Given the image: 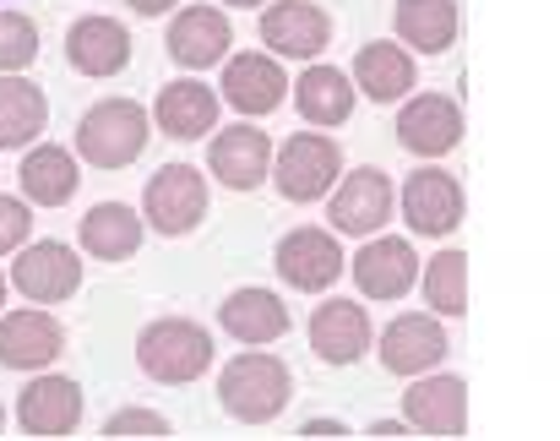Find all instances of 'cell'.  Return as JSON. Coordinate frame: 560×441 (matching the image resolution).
<instances>
[{
    "instance_id": "d4e9b609",
    "label": "cell",
    "mask_w": 560,
    "mask_h": 441,
    "mask_svg": "<svg viewBox=\"0 0 560 441\" xmlns=\"http://www.w3.org/2000/svg\"><path fill=\"white\" fill-rule=\"evenodd\" d=\"M354 98H360V88L343 66H305L294 77V109L305 115V126H322V131L343 126L354 115Z\"/></svg>"
},
{
    "instance_id": "5b68a950",
    "label": "cell",
    "mask_w": 560,
    "mask_h": 441,
    "mask_svg": "<svg viewBox=\"0 0 560 441\" xmlns=\"http://www.w3.org/2000/svg\"><path fill=\"white\" fill-rule=\"evenodd\" d=\"M272 267H278V278H283L289 289L322 294V289H332V283L349 272V256H343L338 234H327V229H316V223H300V229H289V234L278 240Z\"/></svg>"
},
{
    "instance_id": "8fae6325",
    "label": "cell",
    "mask_w": 560,
    "mask_h": 441,
    "mask_svg": "<svg viewBox=\"0 0 560 441\" xmlns=\"http://www.w3.org/2000/svg\"><path fill=\"white\" fill-rule=\"evenodd\" d=\"M11 283L33 305H60L82 289V262L66 240H27L11 262Z\"/></svg>"
},
{
    "instance_id": "2e32d148",
    "label": "cell",
    "mask_w": 560,
    "mask_h": 441,
    "mask_svg": "<svg viewBox=\"0 0 560 441\" xmlns=\"http://www.w3.org/2000/svg\"><path fill=\"white\" fill-rule=\"evenodd\" d=\"M349 272L360 283V294L371 300H402L419 278V256H413V240L402 234H371L360 245V256H349Z\"/></svg>"
},
{
    "instance_id": "f35d334b",
    "label": "cell",
    "mask_w": 560,
    "mask_h": 441,
    "mask_svg": "<svg viewBox=\"0 0 560 441\" xmlns=\"http://www.w3.org/2000/svg\"><path fill=\"white\" fill-rule=\"evenodd\" d=\"M0 426H5V409H0Z\"/></svg>"
},
{
    "instance_id": "8d00e7d4",
    "label": "cell",
    "mask_w": 560,
    "mask_h": 441,
    "mask_svg": "<svg viewBox=\"0 0 560 441\" xmlns=\"http://www.w3.org/2000/svg\"><path fill=\"white\" fill-rule=\"evenodd\" d=\"M229 11H256V5H267V0H223Z\"/></svg>"
},
{
    "instance_id": "30bf717a",
    "label": "cell",
    "mask_w": 560,
    "mask_h": 441,
    "mask_svg": "<svg viewBox=\"0 0 560 441\" xmlns=\"http://www.w3.org/2000/svg\"><path fill=\"white\" fill-rule=\"evenodd\" d=\"M256 33L278 60H316L332 44V16L316 0H267Z\"/></svg>"
},
{
    "instance_id": "cb8c5ba5",
    "label": "cell",
    "mask_w": 560,
    "mask_h": 441,
    "mask_svg": "<svg viewBox=\"0 0 560 441\" xmlns=\"http://www.w3.org/2000/svg\"><path fill=\"white\" fill-rule=\"evenodd\" d=\"M354 88L371 98V104H397L419 88V71H413V49L408 44H386V38H371L360 44L354 55Z\"/></svg>"
},
{
    "instance_id": "d6986e66",
    "label": "cell",
    "mask_w": 560,
    "mask_h": 441,
    "mask_svg": "<svg viewBox=\"0 0 560 441\" xmlns=\"http://www.w3.org/2000/svg\"><path fill=\"white\" fill-rule=\"evenodd\" d=\"M66 60L77 77H120L131 66V33L115 16H77L66 27Z\"/></svg>"
},
{
    "instance_id": "4fadbf2b",
    "label": "cell",
    "mask_w": 560,
    "mask_h": 441,
    "mask_svg": "<svg viewBox=\"0 0 560 441\" xmlns=\"http://www.w3.org/2000/svg\"><path fill=\"white\" fill-rule=\"evenodd\" d=\"M289 88H294V82L283 77L278 55H267V49H245V55L223 60V82H218L223 104H229L240 120L272 115V109L283 104V93H289Z\"/></svg>"
},
{
    "instance_id": "9c48e42d",
    "label": "cell",
    "mask_w": 560,
    "mask_h": 441,
    "mask_svg": "<svg viewBox=\"0 0 560 441\" xmlns=\"http://www.w3.org/2000/svg\"><path fill=\"white\" fill-rule=\"evenodd\" d=\"M446 327H441V316L430 311H408V316H392L381 333H375V355H381V365L392 371V376H424V371H435L441 360H446Z\"/></svg>"
},
{
    "instance_id": "4dcf8cb0",
    "label": "cell",
    "mask_w": 560,
    "mask_h": 441,
    "mask_svg": "<svg viewBox=\"0 0 560 441\" xmlns=\"http://www.w3.org/2000/svg\"><path fill=\"white\" fill-rule=\"evenodd\" d=\"M38 60V22L0 5V71H27Z\"/></svg>"
},
{
    "instance_id": "5bb4252c",
    "label": "cell",
    "mask_w": 560,
    "mask_h": 441,
    "mask_svg": "<svg viewBox=\"0 0 560 441\" xmlns=\"http://www.w3.org/2000/svg\"><path fill=\"white\" fill-rule=\"evenodd\" d=\"M397 142L413 159H446L463 142V109L446 93H413L397 109Z\"/></svg>"
},
{
    "instance_id": "603a6c76",
    "label": "cell",
    "mask_w": 560,
    "mask_h": 441,
    "mask_svg": "<svg viewBox=\"0 0 560 441\" xmlns=\"http://www.w3.org/2000/svg\"><path fill=\"white\" fill-rule=\"evenodd\" d=\"M153 120H159V131L175 137V142H196V137L218 131V88H207V82H196V77L164 82L159 98H153Z\"/></svg>"
},
{
    "instance_id": "83f0119b",
    "label": "cell",
    "mask_w": 560,
    "mask_h": 441,
    "mask_svg": "<svg viewBox=\"0 0 560 441\" xmlns=\"http://www.w3.org/2000/svg\"><path fill=\"white\" fill-rule=\"evenodd\" d=\"M392 27H397V44H413L419 55H446L457 44L463 5L457 0H397Z\"/></svg>"
},
{
    "instance_id": "f1b7e54d",
    "label": "cell",
    "mask_w": 560,
    "mask_h": 441,
    "mask_svg": "<svg viewBox=\"0 0 560 441\" xmlns=\"http://www.w3.org/2000/svg\"><path fill=\"white\" fill-rule=\"evenodd\" d=\"M49 126V98L22 71H0V148L22 153Z\"/></svg>"
},
{
    "instance_id": "ffe728a7",
    "label": "cell",
    "mask_w": 560,
    "mask_h": 441,
    "mask_svg": "<svg viewBox=\"0 0 560 441\" xmlns=\"http://www.w3.org/2000/svg\"><path fill=\"white\" fill-rule=\"evenodd\" d=\"M16 420L27 437H71L82 426V387L71 376L38 371L16 398Z\"/></svg>"
},
{
    "instance_id": "52a82bcc",
    "label": "cell",
    "mask_w": 560,
    "mask_h": 441,
    "mask_svg": "<svg viewBox=\"0 0 560 441\" xmlns=\"http://www.w3.org/2000/svg\"><path fill=\"white\" fill-rule=\"evenodd\" d=\"M397 213V192H392V175L375 170V164H360V170H343V181L332 186V202H327V219L338 234H360L371 240L381 234Z\"/></svg>"
},
{
    "instance_id": "d590c367",
    "label": "cell",
    "mask_w": 560,
    "mask_h": 441,
    "mask_svg": "<svg viewBox=\"0 0 560 441\" xmlns=\"http://www.w3.org/2000/svg\"><path fill=\"white\" fill-rule=\"evenodd\" d=\"M126 5H131L137 16H164V11H175L180 0H126Z\"/></svg>"
},
{
    "instance_id": "1f68e13d",
    "label": "cell",
    "mask_w": 560,
    "mask_h": 441,
    "mask_svg": "<svg viewBox=\"0 0 560 441\" xmlns=\"http://www.w3.org/2000/svg\"><path fill=\"white\" fill-rule=\"evenodd\" d=\"M33 234V202L27 197H0V256H16Z\"/></svg>"
},
{
    "instance_id": "6da1fadb",
    "label": "cell",
    "mask_w": 560,
    "mask_h": 441,
    "mask_svg": "<svg viewBox=\"0 0 560 441\" xmlns=\"http://www.w3.org/2000/svg\"><path fill=\"white\" fill-rule=\"evenodd\" d=\"M289 398H294V376H289V365H283L278 355H267V349H245L240 360H229V365L218 371V404H223V415L240 420V426H267V420H278V415L289 409Z\"/></svg>"
},
{
    "instance_id": "7402d4cb",
    "label": "cell",
    "mask_w": 560,
    "mask_h": 441,
    "mask_svg": "<svg viewBox=\"0 0 560 441\" xmlns=\"http://www.w3.org/2000/svg\"><path fill=\"white\" fill-rule=\"evenodd\" d=\"M218 327H223L229 338H240L245 349H267V344L289 338V305H283V294L250 283V289H234V294L218 305Z\"/></svg>"
},
{
    "instance_id": "3957f363",
    "label": "cell",
    "mask_w": 560,
    "mask_h": 441,
    "mask_svg": "<svg viewBox=\"0 0 560 441\" xmlns=\"http://www.w3.org/2000/svg\"><path fill=\"white\" fill-rule=\"evenodd\" d=\"M137 365L164 387H190L196 376L212 371V333L186 316H159L137 333Z\"/></svg>"
},
{
    "instance_id": "f546056e",
    "label": "cell",
    "mask_w": 560,
    "mask_h": 441,
    "mask_svg": "<svg viewBox=\"0 0 560 441\" xmlns=\"http://www.w3.org/2000/svg\"><path fill=\"white\" fill-rule=\"evenodd\" d=\"M419 289H424V305L435 316H468V256L463 251H435L424 267H419Z\"/></svg>"
},
{
    "instance_id": "44dd1931",
    "label": "cell",
    "mask_w": 560,
    "mask_h": 441,
    "mask_svg": "<svg viewBox=\"0 0 560 441\" xmlns=\"http://www.w3.org/2000/svg\"><path fill=\"white\" fill-rule=\"evenodd\" d=\"M66 355V327L49 311H5L0 316V365L5 371H49Z\"/></svg>"
},
{
    "instance_id": "484cf974",
    "label": "cell",
    "mask_w": 560,
    "mask_h": 441,
    "mask_svg": "<svg viewBox=\"0 0 560 441\" xmlns=\"http://www.w3.org/2000/svg\"><path fill=\"white\" fill-rule=\"evenodd\" d=\"M142 234H148V219L126 202H98L77 223V240L93 262H131L142 251Z\"/></svg>"
},
{
    "instance_id": "e0dca14e",
    "label": "cell",
    "mask_w": 560,
    "mask_h": 441,
    "mask_svg": "<svg viewBox=\"0 0 560 441\" xmlns=\"http://www.w3.org/2000/svg\"><path fill=\"white\" fill-rule=\"evenodd\" d=\"M365 349H371V311L360 300L332 294L311 311V355L322 365H354Z\"/></svg>"
},
{
    "instance_id": "277c9868",
    "label": "cell",
    "mask_w": 560,
    "mask_h": 441,
    "mask_svg": "<svg viewBox=\"0 0 560 441\" xmlns=\"http://www.w3.org/2000/svg\"><path fill=\"white\" fill-rule=\"evenodd\" d=\"M343 181V148L327 131H294L278 153H272V186L283 202H322L332 186Z\"/></svg>"
},
{
    "instance_id": "836d02e7",
    "label": "cell",
    "mask_w": 560,
    "mask_h": 441,
    "mask_svg": "<svg viewBox=\"0 0 560 441\" xmlns=\"http://www.w3.org/2000/svg\"><path fill=\"white\" fill-rule=\"evenodd\" d=\"M300 437H316V441H338V437H354L343 420H305L300 426Z\"/></svg>"
},
{
    "instance_id": "e575fe53",
    "label": "cell",
    "mask_w": 560,
    "mask_h": 441,
    "mask_svg": "<svg viewBox=\"0 0 560 441\" xmlns=\"http://www.w3.org/2000/svg\"><path fill=\"white\" fill-rule=\"evenodd\" d=\"M408 431H413L408 420H375L371 426V437H381V441H397V437H408Z\"/></svg>"
},
{
    "instance_id": "4316f807",
    "label": "cell",
    "mask_w": 560,
    "mask_h": 441,
    "mask_svg": "<svg viewBox=\"0 0 560 441\" xmlns=\"http://www.w3.org/2000/svg\"><path fill=\"white\" fill-rule=\"evenodd\" d=\"M16 181H22V197L33 208H66L77 197V186H82V170H77V153H66L55 142H38V148H27Z\"/></svg>"
},
{
    "instance_id": "ba28073f",
    "label": "cell",
    "mask_w": 560,
    "mask_h": 441,
    "mask_svg": "<svg viewBox=\"0 0 560 441\" xmlns=\"http://www.w3.org/2000/svg\"><path fill=\"white\" fill-rule=\"evenodd\" d=\"M397 208H402V223H408L413 234H424V240H446V234L463 223V213H468V197H463V186H457L452 170L424 164V170H413V175L402 181Z\"/></svg>"
},
{
    "instance_id": "d6a6232c",
    "label": "cell",
    "mask_w": 560,
    "mask_h": 441,
    "mask_svg": "<svg viewBox=\"0 0 560 441\" xmlns=\"http://www.w3.org/2000/svg\"><path fill=\"white\" fill-rule=\"evenodd\" d=\"M104 437H170V420L159 409H120L104 420Z\"/></svg>"
},
{
    "instance_id": "8992f818",
    "label": "cell",
    "mask_w": 560,
    "mask_h": 441,
    "mask_svg": "<svg viewBox=\"0 0 560 441\" xmlns=\"http://www.w3.org/2000/svg\"><path fill=\"white\" fill-rule=\"evenodd\" d=\"M142 219L153 223V234H164V240L190 234L196 223L207 219V175L196 164H180V159L164 164L148 181V192H142Z\"/></svg>"
},
{
    "instance_id": "7a4b0ae2",
    "label": "cell",
    "mask_w": 560,
    "mask_h": 441,
    "mask_svg": "<svg viewBox=\"0 0 560 441\" xmlns=\"http://www.w3.org/2000/svg\"><path fill=\"white\" fill-rule=\"evenodd\" d=\"M148 131H153V120L137 98H98L77 120V159L93 170H126L142 159Z\"/></svg>"
},
{
    "instance_id": "ac0fdd59",
    "label": "cell",
    "mask_w": 560,
    "mask_h": 441,
    "mask_svg": "<svg viewBox=\"0 0 560 441\" xmlns=\"http://www.w3.org/2000/svg\"><path fill=\"white\" fill-rule=\"evenodd\" d=\"M402 420L424 437H463L468 431V382L463 376H413L402 393Z\"/></svg>"
},
{
    "instance_id": "74e56055",
    "label": "cell",
    "mask_w": 560,
    "mask_h": 441,
    "mask_svg": "<svg viewBox=\"0 0 560 441\" xmlns=\"http://www.w3.org/2000/svg\"><path fill=\"white\" fill-rule=\"evenodd\" d=\"M0 305H5V278H0Z\"/></svg>"
},
{
    "instance_id": "9a60e30c",
    "label": "cell",
    "mask_w": 560,
    "mask_h": 441,
    "mask_svg": "<svg viewBox=\"0 0 560 441\" xmlns=\"http://www.w3.org/2000/svg\"><path fill=\"white\" fill-rule=\"evenodd\" d=\"M229 44H234V27H229L223 5H186V11H175V22L164 33V49L180 71H207V66L229 60Z\"/></svg>"
},
{
    "instance_id": "7c38bea8",
    "label": "cell",
    "mask_w": 560,
    "mask_h": 441,
    "mask_svg": "<svg viewBox=\"0 0 560 441\" xmlns=\"http://www.w3.org/2000/svg\"><path fill=\"white\" fill-rule=\"evenodd\" d=\"M207 175H218L229 192H256L261 181H272V137L256 120H234V126L212 131Z\"/></svg>"
}]
</instances>
